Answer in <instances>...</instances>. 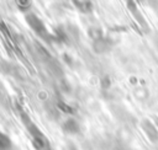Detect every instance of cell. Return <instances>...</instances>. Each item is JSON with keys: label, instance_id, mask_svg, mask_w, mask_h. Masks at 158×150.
I'll return each mask as SVG.
<instances>
[{"label": "cell", "instance_id": "1", "mask_svg": "<svg viewBox=\"0 0 158 150\" xmlns=\"http://www.w3.org/2000/svg\"><path fill=\"white\" fill-rule=\"evenodd\" d=\"M26 20H27V22L30 23V26H31L37 33H40V34L46 33L44 25L42 23V21H41L36 15H28V16L26 17Z\"/></svg>", "mask_w": 158, "mask_h": 150}, {"label": "cell", "instance_id": "2", "mask_svg": "<svg viewBox=\"0 0 158 150\" xmlns=\"http://www.w3.org/2000/svg\"><path fill=\"white\" fill-rule=\"evenodd\" d=\"M142 127H143L144 132L147 133V136L151 139V141H153V143H154V141H157V140H158V132H157L156 127L153 125V123H152L151 120H148V119L143 120Z\"/></svg>", "mask_w": 158, "mask_h": 150}, {"label": "cell", "instance_id": "3", "mask_svg": "<svg viewBox=\"0 0 158 150\" xmlns=\"http://www.w3.org/2000/svg\"><path fill=\"white\" fill-rule=\"evenodd\" d=\"M127 7L131 10V12L135 15V18H136V21L142 26V27H144V28H147V23H146V20H144V17L141 15V12L138 11V9L135 6V2L133 1H130V2H127Z\"/></svg>", "mask_w": 158, "mask_h": 150}, {"label": "cell", "instance_id": "4", "mask_svg": "<svg viewBox=\"0 0 158 150\" xmlns=\"http://www.w3.org/2000/svg\"><path fill=\"white\" fill-rule=\"evenodd\" d=\"M63 128H64L65 132H68V133H70V134H77V133L79 132V124H78V122L74 120L73 118L67 119V120L64 122Z\"/></svg>", "mask_w": 158, "mask_h": 150}, {"label": "cell", "instance_id": "5", "mask_svg": "<svg viewBox=\"0 0 158 150\" xmlns=\"http://www.w3.org/2000/svg\"><path fill=\"white\" fill-rule=\"evenodd\" d=\"M74 5H78V10H80L81 12H90L93 6L90 1H74Z\"/></svg>", "mask_w": 158, "mask_h": 150}, {"label": "cell", "instance_id": "6", "mask_svg": "<svg viewBox=\"0 0 158 150\" xmlns=\"http://www.w3.org/2000/svg\"><path fill=\"white\" fill-rule=\"evenodd\" d=\"M88 33H89V36H90L94 41H100V39H102V32H101V30L98 28V27H90L89 31H88Z\"/></svg>", "mask_w": 158, "mask_h": 150}, {"label": "cell", "instance_id": "7", "mask_svg": "<svg viewBox=\"0 0 158 150\" xmlns=\"http://www.w3.org/2000/svg\"><path fill=\"white\" fill-rule=\"evenodd\" d=\"M11 146V140L4 133H0V150H7Z\"/></svg>", "mask_w": 158, "mask_h": 150}, {"label": "cell", "instance_id": "8", "mask_svg": "<svg viewBox=\"0 0 158 150\" xmlns=\"http://www.w3.org/2000/svg\"><path fill=\"white\" fill-rule=\"evenodd\" d=\"M57 106H58V108H59L62 112H64V113H68V114H74V113H75V109H74L72 106L64 103L63 101H59Z\"/></svg>", "mask_w": 158, "mask_h": 150}]
</instances>
